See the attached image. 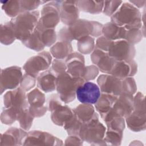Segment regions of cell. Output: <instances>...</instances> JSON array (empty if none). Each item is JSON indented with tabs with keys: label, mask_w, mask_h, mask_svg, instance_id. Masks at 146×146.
Returning a JSON list of instances; mask_svg holds the SVG:
<instances>
[{
	"label": "cell",
	"mask_w": 146,
	"mask_h": 146,
	"mask_svg": "<svg viewBox=\"0 0 146 146\" xmlns=\"http://www.w3.org/2000/svg\"><path fill=\"white\" fill-rule=\"evenodd\" d=\"M103 25L95 21L79 19L70 26H66L59 30V40L71 42L87 36H100L102 34Z\"/></svg>",
	"instance_id": "obj_1"
},
{
	"label": "cell",
	"mask_w": 146,
	"mask_h": 146,
	"mask_svg": "<svg viewBox=\"0 0 146 146\" xmlns=\"http://www.w3.org/2000/svg\"><path fill=\"white\" fill-rule=\"evenodd\" d=\"M39 18L38 10L22 12L13 18L10 21L13 26L16 39L22 42L29 38L36 29Z\"/></svg>",
	"instance_id": "obj_2"
},
{
	"label": "cell",
	"mask_w": 146,
	"mask_h": 146,
	"mask_svg": "<svg viewBox=\"0 0 146 146\" xmlns=\"http://www.w3.org/2000/svg\"><path fill=\"white\" fill-rule=\"evenodd\" d=\"M111 22L126 30L140 29L142 26L141 15L139 10L128 2L123 3L111 17Z\"/></svg>",
	"instance_id": "obj_3"
},
{
	"label": "cell",
	"mask_w": 146,
	"mask_h": 146,
	"mask_svg": "<svg viewBox=\"0 0 146 146\" xmlns=\"http://www.w3.org/2000/svg\"><path fill=\"white\" fill-rule=\"evenodd\" d=\"M86 81L79 77H74L67 72L58 75L56 79V90L62 102L68 103L74 101L76 91Z\"/></svg>",
	"instance_id": "obj_4"
},
{
	"label": "cell",
	"mask_w": 146,
	"mask_h": 146,
	"mask_svg": "<svg viewBox=\"0 0 146 146\" xmlns=\"http://www.w3.org/2000/svg\"><path fill=\"white\" fill-rule=\"evenodd\" d=\"M106 128L100 122L99 116L96 114L88 122L82 123L79 136L83 140L94 145H107L104 140Z\"/></svg>",
	"instance_id": "obj_5"
},
{
	"label": "cell",
	"mask_w": 146,
	"mask_h": 146,
	"mask_svg": "<svg viewBox=\"0 0 146 146\" xmlns=\"http://www.w3.org/2000/svg\"><path fill=\"white\" fill-rule=\"evenodd\" d=\"M58 94H52L48 97L47 102V110L51 111V119L54 124L63 126L74 115L73 110L61 103Z\"/></svg>",
	"instance_id": "obj_6"
},
{
	"label": "cell",
	"mask_w": 146,
	"mask_h": 146,
	"mask_svg": "<svg viewBox=\"0 0 146 146\" xmlns=\"http://www.w3.org/2000/svg\"><path fill=\"white\" fill-rule=\"evenodd\" d=\"M40 15L36 27L55 29L60 20V1L47 2L42 7Z\"/></svg>",
	"instance_id": "obj_7"
},
{
	"label": "cell",
	"mask_w": 146,
	"mask_h": 146,
	"mask_svg": "<svg viewBox=\"0 0 146 146\" xmlns=\"http://www.w3.org/2000/svg\"><path fill=\"white\" fill-rule=\"evenodd\" d=\"M52 56L51 53L43 51L29 58L23 66V69L25 73L30 74L37 78L41 72L46 71L50 68Z\"/></svg>",
	"instance_id": "obj_8"
},
{
	"label": "cell",
	"mask_w": 146,
	"mask_h": 146,
	"mask_svg": "<svg viewBox=\"0 0 146 146\" xmlns=\"http://www.w3.org/2000/svg\"><path fill=\"white\" fill-rule=\"evenodd\" d=\"M108 53L116 61H131L135 57V48L125 39L114 40L111 42Z\"/></svg>",
	"instance_id": "obj_9"
},
{
	"label": "cell",
	"mask_w": 146,
	"mask_h": 146,
	"mask_svg": "<svg viewBox=\"0 0 146 146\" xmlns=\"http://www.w3.org/2000/svg\"><path fill=\"white\" fill-rule=\"evenodd\" d=\"M23 76L22 69L18 66H11L3 68L1 71V94L7 90H13L20 84Z\"/></svg>",
	"instance_id": "obj_10"
},
{
	"label": "cell",
	"mask_w": 146,
	"mask_h": 146,
	"mask_svg": "<svg viewBox=\"0 0 146 146\" xmlns=\"http://www.w3.org/2000/svg\"><path fill=\"white\" fill-rule=\"evenodd\" d=\"M62 140L52 134L39 130L27 133L23 145H62Z\"/></svg>",
	"instance_id": "obj_11"
},
{
	"label": "cell",
	"mask_w": 146,
	"mask_h": 146,
	"mask_svg": "<svg viewBox=\"0 0 146 146\" xmlns=\"http://www.w3.org/2000/svg\"><path fill=\"white\" fill-rule=\"evenodd\" d=\"M3 104L6 108H14L18 110L29 107L27 94L21 87L7 91L3 96Z\"/></svg>",
	"instance_id": "obj_12"
},
{
	"label": "cell",
	"mask_w": 146,
	"mask_h": 146,
	"mask_svg": "<svg viewBox=\"0 0 146 146\" xmlns=\"http://www.w3.org/2000/svg\"><path fill=\"white\" fill-rule=\"evenodd\" d=\"M101 92L99 86L90 81L79 86L76 91V96L82 103L95 104L99 99Z\"/></svg>",
	"instance_id": "obj_13"
},
{
	"label": "cell",
	"mask_w": 146,
	"mask_h": 146,
	"mask_svg": "<svg viewBox=\"0 0 146 146\" xmlns=\"http://www.w3.org/2000/svg\"><path fill=\"white\" fill-rule=\"evenodd\" d=\"M97 82L102 93L119 96L122 92V80L111 74L99 75Z\"/></svg>",
	"instance_id": "obj_14"
},
{
	"label": "cell",
	"mask_w": 146,
	"mask_h": 146,
	"mask_svg": "<svg viewBox=\"0 0 146 146\" xmlns=\"http://www.w3.org/2000/svg\"><path fill=\"white\" fill-rule=\"evenodd\" d=\"M91 59L102 72L110 74L116 60L111 57L108 52L102 50L96 47L91 53Z\"/></svg>",
	"instance_id": "obj_15"
},
{
	"label": "cell",
	"mask_w": 146,
	"mask_h": 146,
	"mask_svg": "<svg viewBox=\"0 0 146 146\" xmlns=\"http://www.w3.org/2000/svg\"><path fill=\"white\" fill-rule=\"evenodd\" d=\"M65 62L67 72L74 77H83L86 66L84 58L82 54L72 52L66 58Z\"/></svg>",
	"instance_id": "obj_16"
},
{
	"label": "cell",
	"mask_w": 146,
	"mask_h": 146,
	"mask_svg": "<svg viewBox=\"0 0 146 146\" xmlns=\"http://www.w3.org/2000/svg\"><path fill=\"white\" fill-rule=\"evenodd\" d=\"M60 15L62 23L70 26L79 19V9L76 1H60Z\"/></svg>",
	"instance_id": "obj_17"
},
{
	"label": "cell",
	"mask_w": 146,
	"mask_h": 146,
	"mask_svg": "<svg viewBox=\"0 0 146 146\" xmlns=\"http://www.w3.org/2000/svg\"><path fill=\"white\" fill-rule=\"evenodd\" d=\"M133 110V95L121 93L117 96L111 111L115 115L125 118L132 112Z\"/></svg>",
	"instance_id": "obj_18"
},
{
	"label": "cell",
	"mask_w": 146,
	"mask_h": 146,
	"mask_svg": "<svg viewBox=\"0 0 146 146\" xmlns=\"http://www.w3.org/2000/svg\"><path fill=\"white\" fill-rule=\"evenodd\" d=\"M27 134L26 131L17 127H11L1 135L0 145H23Z\"/></svg>",
	"instance_id": "obj_19"
},
{
	"label": "cell",
	"mask_w": 146,
	"mask_h": 146,
	"mask_svg": "<svg viewBox=\"0 0 146 146\" xmlns=\"http://www.w3.org/2000/svg\"><path fill=\"white\" fill-rule=\"evenodd\" d=\"M137 71V64L133 60L116 61L111 71V74L121 80L134 76Z\"/></svg>",
	"instance_id": "obj_20"
},
{
	"label": "cell",
	"mask_w": 146,
	"mask_h": 146,
	"mask_svg": "<svg viewBox=\"0 0 146 146\" xmlns=\"http://www.w3.org/2000/svg\"><path fill=\"white\" fill-rule=\"evenodd\" d=\"M125 121L129 129L133 132H140L146 128L145 110H133L125 117Z\"/></svg>",
	"instance_id": "obj_21"
},
{
	"label": "cell",
	"mask_w": 146,
	"mask_h": 146,
	"mask_svg": "<svg viewBox=\"0 0 146 146\" xmlns=\"http://www.w3.org/2000/svg\"><path fill=\"white\" fill-rule=\"evenodd\" d=\"M56 77L50 68L41 72L36 78L38 88L44 92L54 91L56 90Z\"/></svg>",
	"instance_id": "obj_22"
},
{
	"label": "cell",
	"mask_w": 146,
	"mask_h": 146,
	"mask_svg": "<svg viewBox=\"0 0 146 146\" xmlns=\"http://www.w3.org/2000/svg\"><path fill=\"white\" fill-rule=\"evenodd\" d=\"M127 31L124 27L117 26L111 22L106 23L102 27L103 36L112 41L124 39Z\"/></svg>",
	"instance_id": "obj_23"
},
{
	"label": "cell",
	"mask_w": 146,
	"mask_h": 146,
	"mask_svg": "<svg viewBox=\"0 0 146 146\" xmlns=\"http://www.w3.org/2000/svg\"><path fill=\"white\" fill-rule=\"evenodd\" d=\"M117 96L111 94L101 93L99 99L95 104V108L100 115L102 119L112 110Z\"/></svg>",
	"instance_id": "obj_24"
},
{
	"label": "cell",
	"mask_w": 146,
	"mask_h": 146,
	"mask_svg": "<svg viewBox=\"0 0 146 146\" xmlns=\"http://www.w3.org/2000/svg\"><path fill=\"white\" fill-rule=\"evenodd\" d=\"M51 54L58 59H64L72 52L73 49L70 42L59 40L54 44L50 48Z\"/></svg>",
	"instance_id": "obj_25"
},
{
	"label": "cell",
	"mask_w": 146,
	"mask_h": 146,
	"mask_svg": "<svg viewBox=\"0 0 146 146\" xmlns=\"http://www.w3.org/2000/svg\"><path fill=\"white\" fill-rule=\"evenodd\" d=\"M73 111L78 119L85 123L92 120L98 114L92 104L82 103L73 109Z\"/></svg>",
	"instance_id": "obj_26"
},
{
	"label": "cell",
	"mask_w": 146,
	"mask_h": 146,
	"mask_svg": "<svg viewBox=\"0 0 146 146\" xmlns=\"http://www.w3.org/2000/svg\"><path fill=\"white\" fill-rule=\"evenodd\" d=\"M29 108L37 109L44 106L46 98L44 93L38 88H35L27 94Z\"/></svg>",
	"instance_id": "obj_27"
},
{
	"label": "cell",
	"mask_w": 146,
	"mask_h": 146,
	"mask_svg": "<svg viewBox=\"0 0 146 146\" xmlns=\"http://www.w3.org/2000/svg\"><path fill=\"white\" fill-rule=\"evenodd\" d=\"M104 1H76L79 10L92 14H98L103 11Z\"/></svg>",
	"instance_id": "obj_28"
},
{
	"label": "cell",
	"mask_w": 146,
	"mask_h": 146,
	"mask_svg": "<svg viewBox=\"0 0 146 146\" xmlns=\"http://www.w3.org/2000/svg\"><path fill=\"white\" fill-rule=\"evenodd\" d=\"M15 39V32L11 21L1 24L0 27V41L1 43L9 45L13 43Z\"/></svg>",
	"instance_id": "obj_29"
},
{
	"label": "cell",
	"mask_w": 146,
	"mask_h": 146,
	"mask_svg": "<svg viewBox=\"0 0 146 146\" xmlns=\"http://www.w3.org/2000/svg\"><path fill=\"white\" fill-rule=\"evenodd\" d=\"M36 30L41 42L45 47H50L55 44L57 38L55 29H43L36 27Z\"/></svg>",
	"instance_id": "obj_30"
},
{
	"label": "cell",
	"mask_w": 146,
	"mask_h": 146,
	"mask_svg": "<svg viewBox=\"0 0 146 146\" xmlns=\"http://www.w3.org/2000/svg\"><path fill=\"white\" fill-rule=\"evenodd\" d=\"M95 47V39L91 36L83 37L78 40L77 48L82 54H88L93 51Z\"/></svg>",
	"instance_id": "obj_31"
},
{
	"label": "cell",
	"mask_w": 146,
	"mask_h": 146,
	"mask_svg": "<svg viewBox=\"0 0 146 146\" xmlns=\"http://www.w3.org/2000/svg\"><path fill=\"white\" fill-rule=\"evenodd\" d=\"M2 9L9 17L14 18L21 13L20 1H1Z\"/></svg>",
	"instance_id": "obj_32"
},
{
	"label": "cell",
	"mask_w": 146,
	"mask_h": 146,
	"mask_svg": "<svg viewBox=\"0 0 146 146\" xmlns=\"http://www.w3.org/2000/svg\"><path fill=\"white\" fill-rule=\"evenodd\" d=\"M123 136V131L107 128L104 140L107 145H119L121 144Z\"/></svg>",
	"instance_id": "obj_33"
},
{
	"label": "cell",
	"mask_w": 146,
	"mask_h": 146,
	"mask_svg": "<svg viewBox=\"0 0 146 146\" xmlns=\"http://www.w3.org/2000/svg\"><path fill=\"white\" fill-rule=\"evenodd\" d=\"M34 118L30 114L29 108H27L21 110L18 113L17 120L19 122L21 128L27 131L30 129Z\"/></svg>",
	"instance_id": "obj_34"
},
{
	"label": "cell",
	"mask_w": 146,
	"mask_h": 146,
	"mask_svg": "<svg viewBox=\"0 0 146 146\" xmlns=\"http://www.w3.org/2000/svg\"><path fill=\"white\" fill-rule=\"evenodd\" d=\"M22 43L26 47L36 51H42L45 47L39 37L36 29L31 36L26 40L22 41Z\"/></svg>",
	"instance_id": "obj_35"
},
{
	"label": "cell",
	"mask_w": 146,
	"mask_h": 146,
	"mask_svg": "<svg viewBox=\"0 0 146 146\" xmlns=\"http://www.w3.org/2000/svg\"><path fill=\"white\" fill-rule=\"evenodd\" d=\"M21 111L14 108L5 107L1 114V122L6 125L12 124L17 120L18 114Z\"/></svg>",
	"instance_id": "obj_36"
},
{
	"label": "cell",
	"mask_w": 146,
	"mask_h": 146,
	"mask_svg": "<svg viewBox=\"0 0 146 146\" xmlns=\"http://www.w3.org/2000/svg\"><path fill=\"white\" fill-rule=\"evenodd\" d=\"M82 125V123L74 113L72 117L63 125V127L69 135H79Z\"/></svg>",
	"instance_id": "obj_37"
},
{
	"label": "cell",
	"mask_w": 146,
	"mask_h": 146,
	"mask_svg": "<svg viewBox=\"0 0 146 146\" xmlns=\"http://www.w3.org/2000/svg\"><path fill=\"white\" fill-rule=\"evenodd\" d=\"M137 91L136 84L132 77H128L122 80V92L133 95Z\"/></svg>",
	"instance_id": "obj_38"
},
{
	"label": "cell",
	"mask_w": 146,
	"mask_h": 146,
	"mask_svg": "<svg viewBox=\"0 0 146 146\" xmlns=\"http://www.w3.org/2000/svg\"><path fill=\"white\" fill-rule=\"evenodd\" d=\"M121 1H104L103 13L111 17L121 5Z\"/></svg>",
	"instance_id": "obj_39"
},
{
	"label": "cell",
	"mask_w": 146,
	"mask_h": 146,
	"mask_svg": "<svg viewBox=\"0 0 146 146\" xmlns=\"http://www.w3.org/2000/svg\"><path fill=\"white\" fill-rule=\"evenodd\" d=\"M142 39V31L139 29H133L127 30L125 40L132 44H135L139 42Z\"/></svg>",
	"instance_id": "obj_40"
},
{
	"label": "cell",
	"mask_w": 146,
	"mask_h": 146,
	"mask_svg": "<svg viewBox=\"0 0 146 146\" xmlns=\"http://www.w3.org/2000/svg\"><path fill=\"white\" fill-rule=\"evenodd\" d=\"M36 78L34 77L33 76L27 73H25L23 75L20 86L25 91H29L31 89L34 87L36 83Z\"/></svg>",
	"instance_id": "obj_41"
},
{
	"label": "cell",
	"mask_w": 146,
	"mask_h": 146,
	"mask_svg": "<svg viewBox=\"0 0 146 146\" xmlns=\"http://www.w3.org/2000/svg\"><path fill=\"white\" fill-rule=\"evenodd\" d=\"M50 68L56 76H58L62 73L66 72L67 66L66 62L63 59H55L52 60Z\"/></svg>",
	"instance_id": "obj_42"
},
{
	"label": "cell",
	"mask_w": 146,
	"mask_h": 146,
	"mask_svg": "<svg viewBox=\"0 0 146 146\" xmlns=\"http://www.w3.org/2000/svg\"><path fill=\"white\" fill-rule=\"evenodd\" d=\"M44 1H20L21 13L24 11H34L36 9L40 3H44Z\"/></svg>",
	"instance_id": "obj_43"
},
{
	"label": "cell",
	"mask_w": 146,
	"mask_h": 146,
	"mask_svg": "<svg viewBox=\"0 0 146 146\" xmlns=\"http://www.w3.org/2000/svg\"><path fill=\"white\" fill-rule=\"evenodd\" d=\"M99 74V69L95 65L86 66V69L82 78L86 81L94 80Z\"/></svg>",
	"instance_id": "obj_44"
},
{
	"label": "cell",
	"mask_w": 146,
	"mask_h": 146,
	"mask_svg": "<svg viewBox=\"0 0 146 146\" xmlns=\"http://www.w3.org/2000/svg\"><path fill=\"white\" fill-rule=\"evenodd\" d=\"M111 42L112 40H109L108 39L106 38L104 36L101 35L100 36V37H99L97 39L96 41L95 47L102 50L108 52V50L110 48Z\"/></svg>",
	"instance_id": "obj_45"
},
{
	"label": "cell",
	"mask_w": 146,
	"mask_h": 146,
	"mask_svg": "<svg viewBox=\"0 0 146 146\" xmlns=\"http://www.w3.org/2000/svg\"><path fill=\"white\" fill-rule=\"evenodd\" d=\"M83 144V140L79 135H70L65 140L64 145H81Z\"/></svg>",
	"instance_id": "obj_46"
}]
</instances>
